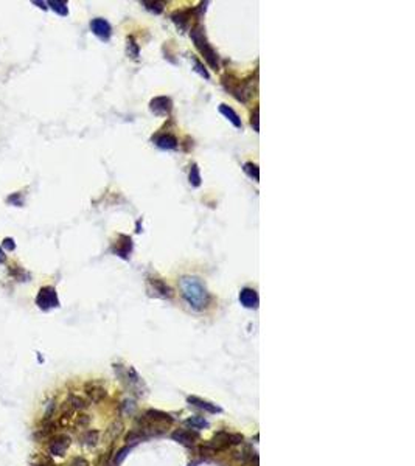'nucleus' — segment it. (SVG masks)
<instances>
[{"label": "nucleus", "mask_w": 415, "mask_h": 466, "mask_svg": "<svg viewBox=\"0 0 415 466\" xmlns=\"http://www.w3.org/2000/svg\"><path fill=\"white\" fill-rule=\"evenodd\" d=\"M179 288L182 297L193 309H205L210 301V294L207 292L205 285L197 277H182L179 281Z\"/></svg>", "instance_id": "f257e3e1"}, {"label": "nucleus", "mask_w": 415, "mask_h": 466, "mask_svg": "<svg viewBox=\"0 0 415 466\" xmlns=\"http://www.w3.org/2000/svg\"><path fill=\"white\" fill-rule=\"evenodd\" d=\"M190 36L196 45V49L199 50V53L204 56V59L207 61V64L213 69V70H218L220 69V58H218V53L213 50V47L209 44L205 38V33L201 26H196L190 31Z\"/></svg>", "instance_id": "f03ea898"}, {"label": "nucleus", "mask_w": 415, "mask_h": 466, "mask_svg": "<svg viewBox=\"0 0 415 466\" xmlns=\"http://www.w3.org/2000/svg\"><path fill=\"white\" fill-rule=\"evenodd\" d=\"M224 87L241 103H246L252 97V87L249 86V81H233L229 78L224 79Z\"/></svg>", "instance_id": "7ed1b4c3"}, {"label": "nucleus", "mask_w": 415, "mask_h": 466, "mask_svg": "<svg viewBox=\"0 0 415 466\" xmlns=\"http://www.w3.org/2000/svg\"><path fill=\"white\" fill-rule=\"evenodd\" d=\"M36 305H38L41 309L49 311L51 308H58L59 306V298L56 294V289L53 286H44L39 289L38 297H36Z\"/></svg>", "instance_id": "20e7f679"}, {"label": "nucleus", "mask_w": 415, "mask_h": 466, "mask_svg": "<svg viewBox=\"0 0 415 466\" xmlns=\"http://www.w3.org/2000/svg\"><path fill=\"white\" fill-rule=\"evenodd\" d=\"M243 441V435L240 434H229V432H218L213 437V441L210 443L213 449L218 452L222 449H227V447L238 444Z\"/></svg>", "instance_id": "39448f33"}, {"label": "nucleus", "mask_w": 415, "mask_h": 466, "mask_svg": "<svg viewBox=\"0 0 415 466\" xmlns=\"http://www.w3.org/2000/svg\"><path fill=\"white\" fill-rule=\"evenodd\" d=\"M148 291L151 295L160 298H171L173 297V289H171L164 280L160 278H148Z\"/></svg>", "instance_id": "423d86ee"}, {"label": "nucleus", "mask_w": 415, "mask_h": 466, "mask_svg": "<svg viewBox=\"0 0 415 466\" xmlns=\"http://www.w3.org/2000/svg\"><path fill=\"white\" fill-rule=\"evenodd\" d=\"M149 109L154 115L168 117L171 111H173V101H171V98L168 97H156L154 99H151Z\"/></svg>", "instance_id": "0eeeda50"}, {"label": "nucleus", "mask_w": 415, "mask_h": 466, "mask_svg": "<svg viewBox=\"0 0 415 466\" xmlns=\"http://www.w3.org/2000/svg\"><path fill=\"white\" fill-rule=\"evenodd\" d=\"M90 30H92V33L97 36V38H100L104 42L109 41L111 36H112L111 24L107 22L106 19H101V17H97V19H94L92 22H90Z\"/></svg>", "instance_id": "6e6552de"}, {"label": "nucleus", "mask_w": 415, "mask_h": 466, "mask_svg": "<svg viewBox=\"0 0 415 466\" xmlns=\"http://www.w3.org/2000/svg\"><path fill=\"white\" fill-rule=\"evenodd\" d=\"M112 252L115 255H119L120 258L128 260L131 252H132V240L126 235H120L119 240H117L112 245Z\"/></svg>", "instance_id": "1a4fd4ad"}, {"label": "nucleus", "mask_w": 415, "mask_h": 466, "mask_svg": "<svg viewBox=\"0 0 415 466\" xmlns=\"http://www.w3.org/2000/svg\"><path fill=\"white\" fill-rule=\"evenodd\" d=\"M70 446V438L67 437V435H58V437H55L53 440L50 441V444H49V451H50V454H53V455H64L66 454V451H67V447Z\"/></svg>", "instance_id": "9d476101"}, {"label": "nucleus", "mask_w": 415, "mask_h": 466, "mask_svg": "<svg viewBox=\"0 0 415 466\" xmlns=\"http://www.w3.org/2000/svg\"><path fill=\"white\" fill-rule=\"evenodd\" d=\"M240 301H241L243 306L250 308V309H255V308H258L260 298H258V294H257L255 289L244 288V289H241V292H240Z\"/></svg>", "instance_id": "9b49d317"}, {"label": "nucleus", "mask_w": 415, "mask_h": 466, "mask_svg": "<svg viewBox=\"0 0 415 466\" xmlns=\"http://www.w3.org/2000/svg\"><path fill=\"white\" fill-rule=\"evenodd\" d=\"M154 143H156V146H159V148L164 149V151H173V149L177 148V145H179L176 137L173 134H170V132L157 135L154 139Z\"/></svg>", "instance_id": "f8f14e48"}, {"label": "nucleus", "mask_w": 415, "mask_h": 466, "mask_svg": "<svg viewBox=\"0 0 415 466\" xmlns=\"http://www.w3.org/2000/svg\"><path fill=\"white\" fill-rule=\"evenodd\" d=\"M173 438L184 446H193L195 440L197 438V434L196 432H192V431H185V429H179L173 434Z\"/></svg>", "instance_id": "ddd939ff"}, {"label": "nucleus", "mask_w": 415, "mask_h": 466, "mask_svg": "<svg viewBox=\"0 0 415 466\" xmlns=\"http://www.w3.org/2000/svg\"><path fill=\"white\" fill-rule=\"evenodd\" d=\"M220 112L227 118V120L235 126V127H238V129H241L243 127V122H241V118H240V115L233 111V109L230 107V106H227V104H221L220 106Z\"/></svg>", "instance_id": "4468645a"}, {"label": "nucleus", "mask_w": 415, "mask_h": 466, "mask_svg": "<svg viewBox=\"0 0 415 466\" xmlns=\"http://www.w3.org/2000/svg\"><path fill=\"white\" fill-rule=\"evenodd\" d=\"M145 418L148 419V421L154 423V424L156 423H171V421H173V418H171L168 414L160 412V410H148Z\"/></svg>", "instance_id": "2eb2a0df"}, {"label": "nucleus", "mask_w": 415, "mask_h": 466, "mask_svg": "<svg viewBox=\"0 0 415 466\" xmlns=\"http://www.w3.org/2000/svg\"><path fill=\"white\" fill-rule=\"evenodd\" d=\"M192 11H179V13H174L173 16H171V19H173V22L177 25V28H180V30H187V26H188V22H190V14Z\"/></svg>", "instance_id": "dca6fc26"}, {"label": "nucleus", "mask_w": 415, "mask_h": 466, "mask_svg": "<svg viewBox=\"0 0 415 466\" xmlns=\"http://www.w3.org/2000/svg\"><path fill=\"white\" fill-rule=\"evenodd\" d=\"M188 403L193 404V406H196V407H199V409H204L205 412H210V414L220 412L218 407H215L213 404L207 403V401H204V399H201V398H196V396H190V398H188Z\"/></svg>", "instance_id": "f3484780"}, {"label": "nucleus", "mask_w": 415, "mask_h": 466, "mask_svg": "<svg viewBox=\"0 0 415 466\" xmlns=\"http://www.w3.org/2000/svg\"><path fill=\"white\" fill-rule=\"evenodd\" d=\"M243 171H244L252 180H255V182L260 180V170H258L257 163H254V162H246L244 165H243Z\"/></svg>", "instance_id": "a211bd4d"}, {"label": "nucleus", "mask_w": 415, "mask_h": 466, "mask_svg": "<svg viewBox=\"0 0 415 466\" xmlns=\"http://www.w3.org/2000/svg\"><path fill=\"white\" fill-rule=\"evenodd\" d=\"M47 5L55 13H58L59 16H67L69 14V8H67L66 2H59V0H50V2H47Z\"/></svg>", "instance_id": "6ab92c4d"}, {"label": "nucleus", "mask_w": 415, "mask_h": 466, "mask_svg": "<svg viewBox=\"0 0 415 466\" xmlns=\"http://www.w3.org/2000/svg\"><path fill=\"white\" fill-rule=\"evenodd\" d=\"M87 395H89L90 399L94 401V403H100V401L106 396V390L101 389V387H94V389H90L87 392Z\"/></svg>", "instance_id": "aec40b11"}, {"label": "nucleus", "mask_w": 415, "mask_h": 466, "mask_svg": "<svg viewBox=\"0 0 415 466\" xmlns=\"http://www.w3.org/2000/svg\"><path fill=\"white\" fill-rule=\"evenodd\" d=\"M190 184L193 187H199L201 185V172H199V167L193 163L190 167Z\"/></svg>", "instance_id": "412c9836"}, {"label": "nucleus", "mask_w": 415, "mask_h": 466, "mask_svg": "<svg viewBox=\"0 0 415 466\" xmlns=\"http://www.w3.org/2000/svg\"><path fill=\"white\" fill-rule=\"evenodd\" d=\"M187 424L190 426L192 429H197V431L209 426V423H207L205 419L201 418V417H193V418H190V419H187Z\"/></svg>", "instance_id": "4be33fe9"}, {"label": "nucleus", "mask_w": 415, "mask_h": 466, "mask_svg": "<svg viewBox=\"0 0 415 466\" xmlns=\"http://www.w3.org/2000/svg\"><path fill=\"white\" fill-rule=\"evenodd\" d=\"M69 404L73 407V409H76V410H81V409L86 407V401H84L83 398H79V396L72 395V396L69 398Z\"/></svg>", "instance_id": "5701e85b"}, {"label": "nucleus", "mask_w": 415, "mask_h": 466, "mask_svg": "<svg viewBox=\"0 0 415 466\" xmlns=\"http://www.w3.org/2000/svg\"><path fill=\"white\" fill-rule=\"evenodd\" d=\"M142 5H145L146 10L156 13V14H160L162 11H164V3H160V2H143Z\"/></svg>", "instance_id": "b1692460"}, {"label": "nucleus", "mask_w": 415, "mask_h": 466, "mask_svg": "<svg viewBox=\"0 0 415 466\" xmlns=\"http://www.w3.org/2000/svg\"><path fill=\"white\" fill-rule=\"evenodd\" d=\"M98 437H100V434H98L97 431H89V432L84 435V443H86L87 446H95L97 441H98Z\"/></svg>", "instance_id": "393cba45"}, {"label": "nucleus", "mask_w": 415, "mask_h": 466, "mask_svg": "<svg viewBox=\"0 0 415 466\" xmlns=\"http://www.w3.org/2000/svg\"><path fill=\"white\" fill-rule=\"evenodd\" d=\"M193 62H195V67H196L195 70L199 73L201 76H204L205 79H209V78H210V73L205 70V67L202 66V62H201L199 59H196V58H193Z\"/></svg>", "instance_id": "a878e982"}, {"label": "nucleus", "mask_w": 415, "mask_h": 466, "mask_svg": "<svg viewBox=\"0 0 415 466\" xmlns=\"http://www.w3.org/2000/svg\"><path fill=\"white\" fill-rule=\"evenodd\" d=\"M128 54L134 59L139 58V45L134 42V39H128Z\"/></svg>", "instance_id": "bb28decb"}, {"label": "nucleus", "mask_w": 415, "mask_h": 466, "mask_svg": "<svg viewBox=\"0 0 415 466\" xmlns=\"http://www.w3.org/2000/svg\"><path fill=\"white\" fill-rule=\"evenodd\" d=\"M142 438H143V434L140 431H132L131 434H128V437H126V441L134 444V443H139Z\"/></svg>", "instance_id": "cd10ccee"}, {"label": "nucleus", "mask_w": 415, "mask_h": 466, "mask_svg": "<svg viewBox=\"0 0 415 466\" xmlns=\"http://www.w3.org/2000/svg\"><path fill=\"white\" fill-rule=\"evenodd\" d=\"M8 204H13V205H17V207H22V200H21V195L19 193H14L11 195L10 197L6 199Z\"/></svg>", "instance_id": "c85d7f7f"}, {"label": "nucleus", "mask_w": 415, "mask_h": 466, "mask_svg": "<svg viewBox=\"0 0 415 466\" xmlns=\"http://www.w3.org/2000/svg\"><path fill=\"white\" fill-rule=\"evenodd\" d=\"M2 245H3V249L10 250V252L16 249V243H14V240H13V238H5V240H3V243H2Z\"/></svg>", "instance_id": "c756f323"}, {"label": "nucleus", "mask_w": 415, "mask_h": 466, "mask_svg": "<svg viewBox=\"0 0 415 466\" xmlns=\"http://www.w3.org/2000/svg\"><path fill=\"white\" fill-rule=\"evenodd\" d=\"M69 466H89V462L86 459H83V457H76V459L70 462Z\"/></svg>", "instance_id": "7c9ffc66"}, {"label": "nucleus", "mask_w": 415, "mask_h": 466, "mask_svg": "<svg viewBox=\"0 0 415 466\" xmlns=\"http://www.w3.org/2000/svg\"><path fill=\"white\" fill-rule=\"evenodd\" d=\"M250 124H252V127H254V129H255V132H258V129H260V126H258V109H255L254 115H252Z\"/></svg>", "instance_id": "2f4dec72"}, {"label": "nucleus", "mask_w": 415, "mask_h": 466, "mask_svg": "<svg viewBox=\"0 0 415 466\" xmlns=\"http://www.w3.org/2000/svg\"><path fill=\"white\" fill-rule=\"evenodd\" d=\"M5 261H6V255H5L3 249L0 247V263H5Z\"/></svg>", "instance_id": "473e14b6"}, {"label": "nucleus", "mask_w": 415, "mask_h": 466, "mask_svg": "<svg viewBox=\"0 0 415 466\" xmlns=\"http://www.w3.org/2000/svg\"><path fill=\"white\" fill-rule=\"evenodd\" d=\"M33 3H34V5H38V6H41L42 10H47V6H45L47 3H44V2H33Z\"/></svg>", "instance_id": "72a5a7b5"}]
</instances>
